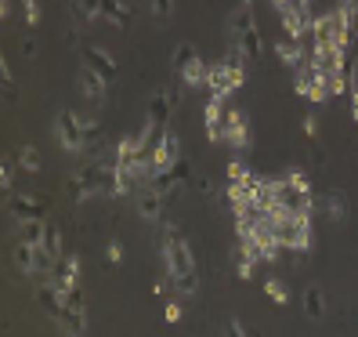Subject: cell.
<instances>
[{
	"mask_svg": "<svg viewBox=\"0 0 358 337\" xmlns=\"http://www.w3.org/2000/svg\"><path fill=\"white\" fill-rule=\"evenodd\" d=\"M236 265H239V268H236V272H239V280H254V268H257V265L250 261L246 254H239V261H236Z\"/></svg>",
	"mask_w": 358,
	"mask_h": 337,
	"instance_id": "obj_37",
	"label": "cell"
},
{
	"mask_svg": "<svg viewBox=\"0 0 358 337\" xmlns=\"http://www.w3.org/2000/svg\"><path fill=\"white\" fill-rule=\"evenodd\" d=\"M224 142L231 149H246L250 145V131H246V120L239 109H224Z\"/></svg>",
	"mask_w": 358,
	"mask_h": 337,
	"instance_id": "obj_14",
	"label": "cell"
},
{
	"mask_svg": "<svg viewBox=\"0 0 358 337\" xmlns=\"http://www.w3.org/2000/svg\"><path fill=\"white\" fill-rule=\"evenodd\" d=\"M228 330H231V333H236V337H246V326H243L239 319H231V323H228Z\"/></svg>",
	"mask_w": 358,
	"mask_h": 337,
	"instance_id": "obj_42",
	"label": "cell"
},
{
	"mask_svg": "<svg viewBox=\"0 0 358 337\" xmlns=\"http://www.w3.org/2000/svg\"><path fill=\"white\" fill-rule=\"evenodd\" d=\"M293 4H301V8H308V11H311V4H315V0H293Z\"/></svg>",
	"mask_w": 358,
	"mask_h": 337,
	"instance_id": "obj_47",
	"label": "cell"
},
{
	"mask_svg": "<svg viewBox=\"0 0 358 337\" xmlns=\"http://www.w3.org/2000/svg\"><path fill=\"white\" fill-rule=\"evenodd\" d=\"M15 268L22 272L26 280H48L51 268H55V258L48 254V247H33L26 240L15 243Z\"/></svg>",
	"mask_w": 358,
	"mask_h": 337,
	"instance_id": "obj_4",
	"label": "cell"
},
{
	"mask_svg": "<svg viewBox=\"0 0 358 337\" xmlns=\"http://www.w3.org/2000/svg\"><path fill=\"white\" fill-rule=\"evenodd\" d=\"M55 138H58V145H62V149H66L69 156L91 153V149H87V142H83L80 120H76V113H69V109H62V113L55 116Z\"/></svg>",
	"mask_w": 358,
	"mask_h": 337,
	"instance_id": "obj_7",
	"label": "cell"
},
{
	"mask_svg": "<svg viewBox=\"0 0 358 337\" xmlns=\"http://www.w3.org/2000/svg\"><path fill=\"white\" fill-rule=\"evenodd\" d=\"M83 18H101V0H73Z\"/></svg>",
	"mask_w": 358,
	"mask_h": 337,
	"instance_id": "obj_32",
	"label": "cell"
},
{
	"mask_svg": "<svg viewBox=\"0 0 358 337\" xmlns=\"http://www.w3.org/2000/svg\"><path fill=\"white\" fill-rule=\"evenodd\" d=\"M80 120V131H83V142H87V149H94V145L101 142V123L94 116H76Z\"/></svg>",
	"mask_w": 358,
	"mask_h": 337,
	"instance_id": "obj_23",
	"label": "cell"
},
{
	"mask_svg": "<svg viewBox=\"0 0 358 337\" xmlns=\"http://www.w3.org/2000/svg\"><path fill=\"white\" fill-rule=\"evenodd\" d=\"M174 105H178V91H174V88H163V91L152 95V102H149V120H156V123H163V128H166V120H171Z\"/></svg>",
	"mask_w": 358,
	"mask_h": 337,
	"instance_id": "obj_17",
	"label": "cell"
},
{
	"mask_svg": "<svg viewBox=\"0 0 358 337\" xmlns=\"http://www.w3.org/2000/svg\"><path fill=\"white\" fill-rule=\"evenodd\" d=\"M271 4H275V11H282V8H289L293 0H271Z\"/></svg>",
	"mask_w": 358,
	"mask_h": 337,
	"instance_id": "obj_46",
	"label": "cell"
},
{
	"mask_svg": "<svg viewBox=\"0 0 358 337\" xmlns=\"http://www.w3.org/2000/svg\"><path fill=\"white\" fill-rule=\"evenodd\" d=\"M275 236L282 243V250H311V210H301V214H286L279 225H275Z\"/></svg>",
	"mask_w": 358,
	"mask_h": 337,
	"instance_id": "obj_5",
	"label": "cell"
},
{
	"mask_svg": "<svg viewBox=\"0 0 358 337\" xmlns=\"http://www.w3.org/2000/svg\"><path fill=\"white\" fill-rule=\"evenodd\" d=\"M22 15H26V26H40V4L36 0H22Z\"/></svg>",
	"mask_w": 358,
	"mask_h": 337,
	"instance_id": "obj_36",
	"label": "cell"
},
{
	"mask_svg": "<svg viewBox=\"0 0 358 337\" xmlns=\"http://www.w3.org/2000/svg\"><path fill=\"white\" fill-rule=\"evenodd\" d=\"M134 207H138V214H141L145 221H159L163 210H166V196L156 193L152 185H145L141 193H138V200H134Z\"/></svg>",
	"mask_w": 358,
	"mask_h": 337,
	"instance_id": "obj_13",
	"label": "cell"
},
{
	"mask_svg": "<svg viewBox=\"0 0 358 337\" xmlns=\"http://www.w3.org/2000/svg\"><path fill=\"white\" fill-rule=\"evenodd\" d=\"M163 319H166V323H181V305H178V301H166V305H163Z\"/></svg>",
	"mask_w": 358,
	"mask_h": 337,
	"instance_id": "obj_38",
	"label": "cell"
},
{
	"mask_svg": "<svg viewBox=\"0 0 358 337\" xmlns=\"http://www.w3.org/2000/svg\"><path fill=\"white\" fill-rule=\"evenodd\" d=\"M326 83H329V98H333V95L341 98V95L351 91V76H348V73H326Z\"/></svg>",
	"mask_w": 358,
	"mask_h": 337,
	"instance_id": "obj_28",
	"label": "cell"
},
{
	"mask_svg": "<svg viewBox=\"0 0 358 337\" xmlns=\"http://www.w3.org/2000/svg\"><path fill=\"white\" fill-rule=\"evenodd\" d=\"M0 80H4V102L11 105L15 102V73H11L8 62H0Z\"/></svg>",
	"mask_w": 358,
	"mask_h": 337,
	"instance_id": "obj_29",
	"label": "cell"
},
{
	"mask_svg": "<svg viewBox=\"0 0 358 337\" xmlns=\"http://www.w3.org/2000/svg\"><path fill=\"white\" fill-rule=\"evenodd\" d=\"M286 181H289L293 188H297V193H311V178H308L304 171H289V174H286Z\"/></svg>",
	"mask_w": 358,
	"mask_h": 337,
	"instance_id": "obj_35",
	"label": "cell"
},
{
	"mask_svg": "<svg viewBox=\"0 0 358 337\" xmlns=\"http://www.w3.org/2000/svg\"><path fill=\"white\" fill-rule=\"evenodd\" d=\"M178 160H181V138H178V131L166 128L152 149V163H156V171H171Z\"/></svg>",
	"mask_w": 358,
	"mask_h": 337,
	"instance_id": "obj_9",
	"label": "cell"
},
{
	"mask_svg": "<svg viewBox=\"0 0 358 337\" xmlns=\"http://www.w3.org/2000/svg\"><path fill=\"white\" fill-rule=\"evenodd\" d=\"M192 58H196V51H192V48H188V44H178V48H174V69L181 73Z\"/></svg>",
	"mask_w": 358,
	"mask_h": 337,
	"instance_id": "obj_34",
	"label": "cell"
},
{
	"mask_svg": "<svg viewBox=\"0 0 358 337\" xmlns=\"http://www.w3.org/2000/svg\"><path fill=\"white\" fill-rule=\"evenodd\" d=\"M228 33H231V40H239V48L250 55V62H261V29H257V18H254V11H250V4H243V8H236L228 15Z\"/></svg>",
	"mask_w": 358,
	"mask_h": 337,
	"instance_id": "obj_3",
	"label": "cell"
},
{
	"mask_svg": "<svg viewBox=\"0 0 358 337\" xmlns=\"http://www.w3.org/2000/svg\"><path fill=\"white\" fill-rule=\"evenodd\" d=\"M243 80H246V66H236V62H210V69H206V88L210 95H221L228 98L236 88H243Z\"/></svg>",
	"mask_w": 358,
	"mask_h": 337,
	"instance_id": "obj_6",
	"label": "cell"
},
{
	"mask_svg": "<svg viewBox=\"0 0 358 337\" xmlns=\"http://www.w3.org/2000/svg\"><path fill=\"white\" fill-rule=\"evenodd\" d=\"M48 200L44 196H36V193H18L8 200V214L15 221H29V218H48Z\"/></svg>",
	"mask_w": 358,
	"mask_h": 337,
	"instance_id": "obj_8",
	"label": "cell"
},
{
	"mask_svg": "<svg viewBox=\"0 0 358 337\" xmlns=\"http://www.w3.org/2000/svg\"><path fill=\"white\" fill-rule=\"evenodd\" d=\"M351 116H355V123H358V91H351Z\"/></svg>",
	"mask_w": 358,
	"mask_h": 337,
	"instance_id": "obj_44",
	"label": "cell"
},
{
	"mask_svg": "<svg viewBox=\"0 0 358 337\" xmlns=\"http://www.w3.org/2000/svg\"><path fill=\"white\" fill-rule=\"evenodd\" d=\"M44 247H48V254L55 258V261H62L66 254H62V233H58V225L55 221H48V236H44Z\"/></svg>",
	"mask_w": 358,
	"mask_h": 337,
	"instance_id": "obj_27",
	"label": "cell"
},
{
	"mask_svg": "<svg viewBox=\"0 0 358 337\" xmlns=\"http://www.w3.org/2000/svg\"><path fill=\"white\" fill-rule=\"evenodd\" d=\"M228 200H231V207H250V203H254V193H250V188H246V181H231L228 185Z\"/></svg>",
	"mask_w": 358,
	"mask_h": 337,
	"instance_id": "obj_25",
	"label": "cell"
},
{
	"mask_svg": "<svg viewBox=\"0 0 358 337\" xmlns=\"http://www.w3.org/2000/svg\"><path fill=\"white\" fill-rule=\"evenodd\" d=\"M243 178H246V163L231 160V163H228V181H243Z\"/></svg>",
	"mask_w": 358,
	"mask_h": 337,
	"instance_id": "obj_39",
	"label": "cell"
},
{
	"mask_svg": "<svg viewBox=\"0 0 358 337\" xmlns=\"http://www.w3.org/2000/svg\"><path fill=\"white\" fill-rule=\"evenodd\" d=\"M109 261H113V265H120V261H123V243H120V240H113V243H109Z\"/></svg>",
	"mask_w": 358,
	"mask_h": 337,
	"instance_id": "obj_40",
	"label": "cell"
},
{
	"mask_svg": "<svg viewBox=\"0 0 358 337\" xmlns=\"http://www.w3.org/2000/svg\"><path fill=\"white\" fill-rule=\"evenodd\" d=\"M319 207H322V214L329 221H344L348 218V196L341 193V188H329V193L319 200Z\"/></svg>",
	"mask_w": 358,
	"mask_h": 337,
	"instance_id": "obj_18",
	"label": "cell"
},
{
	"mask_svg": "<svg viewBox=\"0 0 358 337\" xmlns=\"http://www.w3.org/2000/svg\"><path fill=\"white\" fill-rule=\"evenodd\" d=\"M174 15V0H152V18L156 22H166Z\"/></svg>",
	"mask_w": 358,
	"mask_h": 337,
	"instance_id": "obj_33",
	"label": "cell"
},
{
	"mask_svg": "<svg viewBox=\"0 0 358 337\" xmlns=\"http://www.w3.org/2000/svg\"><path fill=\"white\" fill-rule=\"evenodd\" d=\"M62 294H66V290H73L76 283H80V258L76 254H66V258H62V261H55V268H51V276H48Z\"/></svg>",
	"mask_w": 358,
	"mask_h": 337,
	"instance_id": "obj_11",
	"label": "cell"
},
{
	"mask_svg": "<svg viewBox=\"0 0 358 337\" xmlns=\"http://www.w3.org/2000/svg\"><path fill=\"white\" fill-rule=\"evenodd\" d=\"M80 58L87 62L91 69H98L105 80H113V76H116V62H113V55L105 51V48H98V44H83V48H80Z\"/></svg>",
	"mask_w": 358,
	"mask_h": 337,
	"instance_id": "obj_15",
	"label": "cell"
},
{
	"mask_svg": "<svg viewBox=\"0 0 358 337\" xmlns=\"http://www.w3.org/2000/svg\"><path fill=\"white\" fill-rule=\"evenodd\" d=\"M304 315H308L311 323H319L322 315H326V294L319 287H308L304 290Z\"/></svg>",
	"mask_w": 358,
	"mask_h": 337,
	"instance_id": "obj_21",
	"label": "cell"
},
{
	"mask_svg": "<svg viewBox=\"0 0 358 337\" xmlns=\"http://www.w3.org/2000/svg\"><path fill=\"white\" fill-rule=\"evenodd\" d=\"M76 83H80V91H83V98H91V102H105V80L98 69H91L87 62H80V69H76Z\"/></svg>",
	"mask_w": 358,
	"mask_h": 337,
	"instance_id": "obj_12",
	"label": "cell"
},
{
	"mask_svg": "<svg viewBox=\"0 0 358 337\" xmlns=\"http://www.w3.org/2000/svg\"><path fill=\"white\" fill-rule=\"evenodd\" d=\"M15 160H18V167H22V171H29V174H36V171H40V153L33 149V145H18Z\"/></svg>",
	"mask_w": 358,
	"mask_h": 337,
	"instance_id": "obj_24",
	"label": "cell"
},
{
	"mask_svg": "<svg viewBox=\"0 0 358 337\" xmlns=\"http://www.w3.org/2000/svg\"><path fill=\"white\" fill-rule=\"evenodd\" d=\"M304 135H308V138L319 135V116H304Z\"/></svg>",
	"mask_w": 358,
	"mask_h": 337,
	"instance_id": "obj_41",
	"label": "cell"
},
{
	"mask_svg": "<svg viewBox=\"0 0 358 337\" xmlns=\"http://www.w3.org/2000/svg\"><path fill=\"white\" fill-rule=\"evenodd\" d=\"M0 15H4V18H11V0H0Z\"/></svg>",
	"mask_w": 358,
	"mask_h": 337,
	"instance_id": "obj_45",
	"label": "cell"
},
{
	"mask_svg": "<svg viewBox=\"0 0 358 337\" xmlns=\"http://www.w3.org/2000/svg\"><path fill=\"white\" fill-rule=\"evenodd\" d=\"M11 185H15V160L4 156V163H0V188H4V193H11Z\"/></svg>",
	"mask_w": 358,
	"mask_h": 337,
	"instance_id": "obj_30",
	"label": "cell"
},
{
	"mask_svg": "<svg viewBox=\"0 0 358 337\" xmlns=\"http://www.w3.org/2000/svg\"><path fill=\"white\" fill-rule=\"evenodd\" d=\"M159 254H163V268H166V276H171L178 298H181V301L196 298V294H199L196 258H192V247L181 240V233H174V228H171V233L159 240Z\"/></svg>",
	"mask_w": 358,
	"mask_h": 337,
	"instance_id": "obj_1",
	"label": "cell"
},
{
	"mask_svg": "<svg viewBox=\"0 0 358 337\" xmlns=\"http://www.w3.org/2000/svg\"><path fill=\"white\" fill-rule=\"evenodd\" d=\"M62 301H66V312L87 315V301H83V290H80V283H76L73 290H66V294H62Z\"/></svg>",
	"mask_w": 358,
	"mask_h": 337,
	"instance_id": "obj_26",
	"label": "cell"
},
{
	"mask_svg": "<svg viewBox=\"0 0 358 337\" xmlns=\"http://www.w3.org/2000/svg\"><path fill=\"white\" fill-rule=\"evenodd\" d=\"M138 153H141V135L120 138V145H116V167H134Z\"/></svg>",
	"mask_w": 358,
	"mask_h": 337,
	"instance_id": "obj_20",
	"label": "cell"
},
{
	"mask_svg": "<svg viewBox=\"0 0 358 337\" xmlns=\"http://www.w3.org/2000/svg\"><path fill=\"white\" fill-rule=\"evenodd\" d=\"M275 58L282 62V66H289V69H301V62L308 58V51H304L301 40L282 36V40H275Z\"/></svg>",
	"mask_w": 358,
	"mask_h": 337,
	"instance_id": "obj_16",
	"label": "cell"
},
{
	"mask_svg": "<svg viewBox=\"0 0 358 337\" xmlns=\"http://www.w3.org/2000/svg\"><path fill=\"white\" fill-rule=\"evenodd\" d=\"M224 102L221 95H210L206 109H203V123H206V138L210 142H224Z\"/></svg>",
	"mask_w": 358,
	"mask_h": 337,
	"instance_id": "obj_10",
	"label": "cell"
},
{
	"mask_svg": "<svg viewBox=\"0 0 358 337\" xmlns=\"http://www.w3.org/2000/svg\"><path fill=\"white\" fill-rule=\"evenodd\" d=\"M348 76H351V91H358V62H351V69H348Z\"/></svg>",
	"mask_w": 358,
	"mask_h": 337,
	"instance_id": "obj_43",
	"label": "cell"
},
{
	"mask_svg": "<svg viewBox=\"0 0 358 337\" xmlns=\"http://www.w3.org/2000/svg\"><path fill=\"white\" fill-rule=\"evenodd\" d=\"M101 18L113 22L116 29H127L131 26V8L123 4V0H101Z\"/></svg>",
	"mask_w": 358,
	"mask_h": 337,
	"instance_id": "obj_19",
	"label": "cell"
},
{
	"mask_svg": "<svg viewBox=\"0 0 358 337\" xmlns=\"http://www.w3.org/2000/svg\"><path fill=\"white\" fill-rule=\"evenodd\" d=\"M206 62L203 58H192L188 66L181 69V80H185V88H199V83H206Z\"/></svg>",
	"mask_w": 358,
	"mask_h": 337,
	"instance_id": "obj_22",
	"label": "cell"
},
{
	"mask_svg": "<svg viewBox=\"0 0 358 337\" xmlns=\"http://www.w3.org/2000/svg\"><path fill=\"white\" fill-rule=\"evenodd\" d=\"M264 294H268L275 305H286V301H289V294H286V287H282L279 280H268V283H264Z\"/></svg>",
	"mask_w": 358,
	"mask_h": 337,
	"instance_id": "obj_31",
	"label": "cell"
},
{
	"mask_svg": "<svg viewBox=\"0 0 358 337\" xmlns=\"http://www.w3.org/2000/svg\"><path fill=\"white\" fill-rule=\"evenodd\" d=\"M69 193L76 200H94V196H116V160L113 163H87L83 171L73 174Z\"/></svg>",
	"mask_w": 358,
	"mask_h": 337,
	"instance_id": "obj_2",
	"label": "cell"
}]
</instances>
